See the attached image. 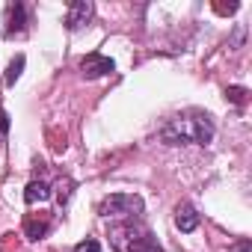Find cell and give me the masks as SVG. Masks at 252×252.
I'll return each mask as SVG.
<instances>
[{
  "instance_id": "cell-1",
  "label": "cell",
  "mask_w": 252,
  "mask_h": 252,
  "mask_svg": "<svg viewBox=\"0 0 252 252\" xmlns=\"http://www.w3.org/2000/svg\"><path fill=\"white\" fill-rule=\"evenodd\" d=\"M214 134H217L214 119L202 110L178 113L160 128V140L166 146H208Z\"/></svg>"
},
{
  "instance_id": "cell-2",
  "label": "cell",
  "mask_w": 252,
  "mask_h": 252,
  "mask_svg": "<svg viewBox=\"0 0 252 252\" xmlns=\"http://www.w3.org/2000/svg\"><path fill=\"white\" fill-rule=\"evenodd\" d=\"M113 243H116L119 252H163L155 243L152 231L143 228V225H134V220L122 222V225H113Z\"/></svg>"
},
{
  "instance_id": "cell-3",
  "label": "cell",
  "mask_w": 252,
  "mask_h": 252,
  "mask_svg": "<svg viewBox=\"0 0 252 252\" xmlns=\"http://www.w3.org/2000/svg\"><path fill=\"white\" fill-rule=\"evenodd\" d=\"M98 214L104 220H137L143 214V199L134 193H113L98 205Z\"/></svg>"
},
{
  "instance_id": "cell-4",
  "label": "cell",
  "mask_w": 252,
  "mask_h": 252,
  "mask_svg": "<svg viewBox=\"0 0 252 252\" xmlns=\"http://www.w3.org/2000/svg\"><path fill=\"white\" fill-rule=\"evenodd\" d=\"M113 71H116V63H113L110 57H104V54H86V57L80 60V74H83L86 80L107 77V74H113Z\"/></svg>"
},
{
  "instance_id": "cell-5",
  "label": "cell",
  "mask_w": 252,
  "mask_h": 252,
  "mask_svg": "<svg viewBox=\"0 0 252 252\" xmlns=\"http://www.w3.org/2000/svg\"><path fill=\"white\" fill-rule=\"evenodd\" d=\"M89 18H92V3H89V0H74V3L68 6V15H65V27L74 33V30H80Z\"/></svg>"
},
{
  "instance_id": "cell-6",
  "label": "cell",
  "mask_w": 252,
  "mask_h": 252,
  "mask_svg": "<svg viewBox=\"0 0 252 252\" xmlns=\"http://www.w3.org/2000/svg\"><path fill=\"white\" fill-rule=\"evenodd\" d=\"M175 225H178V231H184V234L196 231V225H199V211H196L190 202H181V205L175 208Z\"/></svg>"
},
{
  "instance_id": "cell-7",
  "label": "cell",
  "mask_w": 252,
  "mask_h": 252,
  "mask_svg": "<svg viewBox=\"0 0 252 252\" xmlns=\"http://www.w3.org/2000/svg\"><path fill=\"white\" fill-rule=\"evenodd\" d=\"M24 18H27V6H24V3L9 6V27H6V36L21 33V30H24Z\"/></svg>"
},
{
  "instance_id": "cell-8",
  "label": "cell",
  "mask_w": 252,
  "mask_h": 252,
  "mask_svg": "<svg viewBox=\"0 0 252 252\" xmlns=\"http://www.w3.org/2000/svg\"><path fill=\"white\" fill-rule=\"evenodd\" d=\"M48 196H51V187H48L45 181H30V184H27V190H24V202H27V205L45 202Z\"/></svg>"
},
{
  "instance_id": "cell-9",
  "label": "cell",
  "mask_w": 252,
  "mask_h": 252,
  "mask_svg": "<svg viewBox=\"0 0 252 252\" xmlns=\"http://www.w3.org/2000/svg\"><path fill=\"white\" fill-rule=\"evenodd\" d=\"M48 228H51V222L42 217V220H36V217H27L24 220V231H27V237L30 240H39V237H45L48 234Z\"/></svg>"
},
{
  "instance_id": "cell-10",
  "label": "cell",
  "mask_w": 252,
  "mask_h": 252,
  "mask_svg": "<svg viewBox=\"0 0 252 252\" xmlns=\"http://www.w3.org/2000/svg\"><path fill=\"white\" fill-rule=\"evenodd\" d=\"M24 63H27V60H24L21 54H18L12 63H9V71H6V86H12V83L21 77V71H24Z\"/></svg>"
},
{
  "instance_id": "cell-11",
  "label": "cell",
  "mask_w": 252,
  "mask_h": 252,
  "mask_svg": "<svg viewBox=\"0 0 252 252\" xmlns=\"http://www.w3.org/2000/svg\"><path fill=\"white\" fill-rule=\"evenodd\" d=\"M225 98L234 101V104H246V89L243 86H228L225 89Z\"/></svg>"
},
{
  "instance_id": "cell-12",
  "label": "cell",
  "mask_w": 252,
  "mask_h": 252,
  "mask_svg": "<svg viewBox=\"0 0 252 252\" xmlns=\"http://www.w3.org/2000/svg\"><path fill=\"white\" fill-rule=\"evenodd\" d=\"M74 252H101V243H98L95 237H86V240H80V243L74 246Z\"/></svg>"
},
{
  "instance_id": "cell-13",
  "label": "cell",
  "mask_w": 252,
  "mask_h": 252,
  "mask_svg": "<svg viewBox=\"0 0 252 252\" xmlns=\"http://www.w3.org/2000/svg\"><path fill=\"white\" fill-rule=\"evenodd\" d=\"M0 131H3V134H9V113H6L3 107H0Z\"/></svg>"
},
{
  "instance_id": "cell-14",
  "label": "cell",
  "mask_w": 252,
  "mask_h": 252,
  "mask_svg": "<svg viewBox=\"0 0 252 252\" xmlns=\"http://www.w3.org/2000/svg\"><path fill=\"white\" fill-rule=\"evenodd\" d=\"M214 9H217V12H222V15H231V12H237V3H228V6H222V3H214Z\"/></svg>"
},
{
  "instance_id": "cell-15",
  "label": "cell",
  "mask_w": 252,
  "mask_h": 252,
  "mask_svg": "<svg viewBox=\"0 0 252 252\" xmlns=\"http://www.w3.org/2000/svg\"><path fill=\"white\" fill-rule=\"evenodd\" d=\"M237 252H252V243H249V240H243V243L237 246Z\"/></svg>"
}]
</instances>
